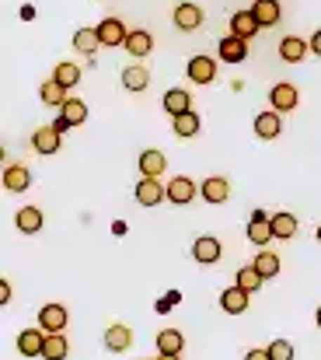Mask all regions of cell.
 Here are the masks:
<instances>
[{
  "instance_id": "cell-9",
  "label": "cell",
  "mask_w": 321,
  "mask_h": 360,
  "mask_svg": "<svg viewBox=\"0 0 321 360\" xmlns=\"http://www.w3.org/2000/svg\"><path fill=\"white\" fill-rule=\"evenodd\" d=\"M199 196H203L207 203L220 207V203H227V200H230V182H227L223 175H210V179H203V186H199Z\"/></svg>"
},
{
  "instance_id": "cell-21",
  "label": "cell",
  "mask_w": 321,
  "mask_h": 360,
  "mask_svg": "<svg viewBox=\"0 0 321 360\" xmlns=\"http://www.w3.org/2000/svg\"><path fill=\"white\" fill-rule=\"evenodd\" d=\"M164 112H168V116L192 112V95H189L185 88H168V91H164Z\"/></svg>"
},
{
  "instance_id": "cell-27",
  "label": "cell",
  "mask_w": 321,
  "mask_h": 360,
  "mask_svg": "<svg viewBox=\"0 0 321 360\" xmlns=\"http://www.w3.org/2000/svg\"><path fill=\"white\" fill-rule=\"evenodd\" d=\"M98 46H102L98 28H77V32H74V49H77L81 56H95Z\"/></svg>"
},
{
  "instance_id": "cell-42",
  "label": "cell",
  "mask_w": 321,
  "mask_h": 360,
  "mask_svg": "<svg viewBox=\"0 0 321 360\" xmlns=\"http://www.w3.org/2000/svg\"><path fill=\"white\" fill-rule=\"evenodd\" d=\"M157 311H161V315H164V311H171V301H168V297H161V301H157Z\"/></svg>"
},
{
  "instance_id": "cell-22",
  "label": "cell",
  "mask_w": 321,
  "mask_h": 360,
  "mask_svg": "<svg viewBox=\"0 0 321 360\" xmlns=\"http://www.w3.org/2000/svg\"><path fill=\"white\" fill-rule=\"evenodd\" d=\"M171 129H175V136H178V140H192V136H199V129H203L199 112H182V116H171Z\"/></svg>"
},
{
  "instance_id": "cell-14",
  "label": "cell",
  "mask_w": 321,
  "mask_h": 360,
  "mask_svg": "<svg viewBox=\"0 0 321 360\" xmlns=\"http://www.w3.org/2000/svg\"><path fill=\"white\" fill-rule=\"evenodd\" d=\"M168 200H171L175 207L192 203V200H196V182H192V179H185V175H175V179L168 182Z\"/></svg>"
},
{
  "instance_id": "cell-8",
  "label": "cell",
  "mask_w": 321,
  "mask_h": 360,
  "mask_svg": "<svg viewBox=\"0 0 321 360\" xmlns=\"http://www.w3.org/2000/svg\"><path fill=\"white\" fill-rule=\"evenodd\" d=\"M220 255H223V245H220V238H214V235H203V238L192 241V259H196V262L214 266V262H220Z\"/></svg>"
},
{
  "instance_id": "cell-16",
  "label": "cell",
  "mask_w": 321,
  "mask_h": 360,
  "mask_svg": "<svg viewBox=\"0 0 321 360\" xmlns=\"http://www.w3.org/2000/svg\"><path fill=\"white\" fill-rule=\"evenodd\" d=\"M46 329L39 326V329H25L21 336H18V350L25 354V357H42V347H46Z\"/></svg>"
},
{
  "instance_id": "cell-10",
  "label": "cell",
  "mask_w": 321,
  "mask_h": 360,
  "mask_svg": "<svg viewBox=\"0 0 321 360\" xmlns=\"http://www.w3.org/2000/svg\"><path fill=\"white\" fill-rule=\"evenodd\" d=\"M98 39H102V46H108V49H115V46H126V39H129V28H126L119 18H105V21L98 25Z\"/></svg>"
},
{
  "instance_id": "cell-19",
  "label": "cell",
  "mask_w": 321,
  "mask_h": 360,
  "mask_svg": "<svg viewBox=\"0 0 321 360\" xmlns=\"http://www.w3.org/2000/svg\"><path fill=\"white\" fill-rule=\"evenodd\" d=\"M244 56H248V42L227 32V35L220 39V60H223V63H241Z\"/></svg>"
},
{
  "instance_id": "cell-5",
  "label": "cell",
  "mask_w": 321,
  "mask_h": 360,
  "mask_svg": "<svg viewBox=\"0 0 321 360\" xmlns=\"http://www.w3.org/2000/svg\"><path fill=\"white\" fill-rule=\"evenodd\" d=\"M133 196H136L140 207H157L161 200H168V186H161L157 179H140Z\"/></svg>"
},
{
  "instance_id": "cell-15",
  "label": "cell",
  "mask_w": 321,
  "mask_h": 360,
  "mask_svg": "<svg viewBox=\"0 0 321 360\" xmlns=\"http://www.w3.org/2000/svg\"><path fill=\"white\" fill-rule=\"evenodd\" d=\"M14 224H18V231H21V235H39V231H42V224H46V217H42V210H39V207H21V210L14 214Z\"/></svg>"
},
{
  "instance_id": "cell-36",
  "label": "cell",
  "mask_w": 321,
  "mask_h": 360,
  "mask_svg": "<svg viewBox=\"0 0 321 360\" xmlns=\"http://www.w3.org/2000/svg\"><path fill=\"white\" fill-rule=\"evenodd\" d=\"M266 350L273 360H294V343H287V340H273Z\"/></svg>"
},
{
  "instance_id": "cell-46",
  "label": "cell",
  "mask_w": 321,
  "mask_h": 360,
  "mask_svg": "<svg viewBox=\"0 0 321 360\" xmlns=\"http://www.w3.org/2000/svg\"><path fill=\"white\" fill-rule=\"evenodd\" d=\"M143 360H147V357H143Z\"/></svg>"
},
{
  "instance_id": "cell-29",
  "label": "cell",
  "mask_w": 321,
  "mask_h": 360,
  "mask_svg": "<svg viewBox=\"0 0 321 360\" xmlns=\"http://www.w3.org/2000/svg\"><path fill=\"white\" fill-rule=\"evenodd\" d=\"M273 235L280 241H290L297 235V217L290 214V210H280V214H273Z\"/></svg>"
},
{
  "instance_id": "cell-41",
  "label": "cell",
  "mask_w": 321,
  "mask_h": 360,
  "mask_svg": "<svg viewBox=\"0 0 321 360\" xmlns=\"http://www.w3.org/2000/svg\"><path fill=\"white\" fill-rule=\"evenodd\" d=\"M53 126H56V129H60V133H67V129H70V122L63 120V116H56V122H53Z\"/></svg>"
},
{
  "instance_id": "cell-23",
  "label": "cell",
  "mask_w": 321,
  "mask_h": 360,
  "mask_svg": "<svg viewBox=\"0 0 321 360\" xmlns=\"http://www.w3.org/2000/svg\"><path fill=\"white\" fill-rule=\"evenodd\" d=\"M154 49V35L147 28H129V39H126V53L129 56H150Z\"/></svg>"
},
{
  "instance_id": "cell-35",
  "label": "cell",
  "mask_w": 321,
  "mask_h": 360,
  "mask_svg": "<svg viewBox=\"0 0 321 360\" xmlns=\"http://www.w3.org/2000/svg\"><path fill=\"white\" fill-rule=\"evenodd\" d=\"M53 81H60L63 88H77V84H81V67H77V63H56Z\"/></svg>"
},
{
  "instance_id": "cell-20",
  "label": "cell",
  "mask_w": 321,
  "mask_h": 360,
  "mask_svg": "<svg viewBox=\"0 0 321 360\" xmlns=\"http://www.w3.org/2000/svg\"><path fill=\"white\" fill-rule=\"evenodd\" d=\"M147 84H150V70H147L143 63H133V67L122 70V88H126V91L140 95V91H147Z\"/></svg>"
},
{
  "instance_id": "cell-31",
  "label": "cell",
  "mask_w": 321,
  "mask_h": 360,
  "mask_svg": "<svg viewBox=\"0 0 321 360\" xmlns=\"http://www.w3.org/2000/svg\"><path fill=\"white\" fill-rule=\"evenodd\" d=\"M182 347H185V336L178 329H161L157 333V350L161 354H182Z\"/></svg>"
},
{
  "instance_id": "cell-6",
  "label": "cell",
  "mask_w": 321,
  "mask_h": 360,
  "mask_svg": "<svg viewBox=\"0 0 321 360\" xmlns=\"http://www.w3.org/2000/svg\"><path fill=\"white\" fill-rule=\"evenodd\" d=\"M67 308L63 304H56V301H49V304H42L39 308V326L46 329V333H63L67 329Z\"/></svg>"
},
{
  "instance_id": "cell-25",
  "label": "cell",
  "mask_w": 321,
  "mask_h": 360,
  "mask_svg": "<svg viewBox=\"0 0 321 360\" xmlns=\"http://www.w3.org/2000/svg\"><path fill=\"white\" fill-rule=\"evenodd\" d=\"M248 297H251V294L241 290V287L234 283V287H227V290L220 294V308H223L227 315H241V311L248 308Z\"/></svg>"
},
{
  "instance_id": "cell-33",
  "label": "cell",
  "mask_w": 321,
  "mask_h": 360,
  "mask_svg": "<svg viewBox=\"0 0 321 360\" xmlns=\"http://www.w3.org/2000/svg\"><path fill=\"white\" fill-rule=\"evenodd\" d=\"M251 266H255V269H258V273H262L266 280H273V276H276V273L283 269V262H280V255H276V252H258Z\"/></svg>"
},
{
  "instance_id": "cell-45",
  "label": "cell",
  "mask_w": 321,
  "mask_h": 360,
  "mask_svg": "<svg viewBox=\"0 0 321 360\" xmlns=\"http://www.w3.org/2000/svg\"><path fill=\"white\" fill-rule=\"evenodd\" d=\"M315 238H318V245H321V224H318V235H315Z\"/></svg>"
},
{
  "instance_id": "cell-37",
  "label": "cell",
  "mask_w": 321,
  "mask_h": 360,
  "mask_svg": "<svg viewBox=\"0 0 321 360\" xmlns=\"http://www.w3.org/2000/svg\"><path fill=\"white\" fill-rule=\"evenodd\" d=\"M244 360H273V357H269V350H248Z\"/></svg>"
},
{
  "instance_id": "cell-4",
  "label": "cell",
  "mask_w": 321,
  "mask_h": 360,
  "mask_svg": "<svg viewBox=\"0 0 321 360\" xmlns=\"http://www.w3.org/2000/svg\"><path fill=\"white\" fill-rule=\"evenodd\" d=\"M60 143H63V133H60L56 126H39V129L32 133V147H35L42 158L56 154V150H60Z\"/></svg>"
},
{
  "instance_id": "cell-26",
  "label": "cell",
  "mask_w": 321,
  "mask_h": 360,
  "mask_svg": "<svg viewBox=\"0 0 321 360\" xmlns=\"http://www.w3.org/2000/svg\"><path fill=\"white\" fill-rule=\"evenodd\" d=\"M105 347L112 354H126L129 347H133V333H129V326H108L105 329Z\"/></svg>"
},
{
  "instance_id": "cell-12",
  "label": "cell",
  "mask_w": 321,
  "mask_h": 360,
  "mask_svg": "<svg viewBox=\"0 0 321 360\" xmlns=\"http://www.w3.org/2000/svg\"><path fill=\"white\" fill-rule=\"evenodd\" d=\"M4 189H7V193H28V189H32V168H25V165H7V168H4Z\"/></svg>"
},
{
  "instance_id": "cell-40",
  "label": "cell",
  "mask_w": 321,
  "mask_h": 360,
  "mask_svg": "<svg viewBox=\"0 0 321 360\" xmlns=\"http://www.w3.org/2000/svg\"><path fill=\"white\" fill-rule=\"evenodd\" d=\"M21 18H25V21H35V7L25 4V7H21Z\"/></svg>"
},
{
  "instance_id": "cell-7",
  "label": "cell",
  "mask_w": 321,
  "mask_h": 360,
  "mask_svg": "<svg viewBox=\"0 0 321 360\" xmlns=\"http://www.w3.org/2000/svg\"><path fill=\"white\" fill-rule=\"evenodd\" d=\"M185 74H189V81H192V84H214L216 60L214 56H192V60L185 63Z\"/></svg>"
},
{
  "instance_id": "cell-32",
  "label": "cell",
  "mask_w": 321,
  "mask_h": 360,
  "mask_svg": "<svg viewBox=\"0 0 321 360\" xmlns=\"http://www.w3.org/2000/svg\"><path fill=\"white\" fill-rule=\"evenodd\" d=\"M60 116L70 122V126H81V122H88V105H84L81 98H67V102L60 105Z\"/></svg>"
},
{
  "instance_id": "cell-24",
  "label": "cell",
  "mask_w": 321,
  "mask_h": 360,
  "mask_svg": "<svg viewBox=\"0 0 321 360\" xmlns=\"http://www.w3.org/2000/svg\"><path fill=\"white\" fill-rule=\"evenodd\" d=\"M308 53H311V46H308V39H301V35H287V39L280 42V56H283L287 63H301Z\"/></svg>"
},
{
  "instance_id": "cell-34",
  "label": "cell",
  "mask_w": 321,
  "mask_h": 360,
  "mask_svg": "<svg viewBox=\"0 0 321 360\" xmlns=\"http://www.w3.org/2000/svg\"><path fill=\"white\" fill-rule=\"evenodd\" d=\"M234 280H237V287H241V290H248V294H255V290H258V287L266 283V276H262V273H258L255 266H241Z\"/></svg>"
},
{
  "instance_id": "cell-30",
  "label": "cell",
  "mask_w": 321,
  "mask_h": 360,
  "mask_svg": "<svg viewBox=\"0 0 321 360\" xmlns=\"http://www.w3.org/2000/svg\"><path fill=\"white\" fill-rule=\"evenodd\" d=\"M70 347H67V336L63 333H49L46 336V347H42V360H67Z\"/></svg>"
},
{
  "instance_id": "cell-38",
  "label": "cell",
  "mask_w": 321,
  "mask_h": 360,
  "mask_svg": "<svg viewBox=\"0 0 321 360\" xmlns=\"http://www.w3.org/2000/svg\"><path fill=\"white\" fill-rule=\"evenodd\" d=\"M308 46H311V53H315V56H321V28L311 35V42H308Z\"/></svg>"
},
{
  "instance_id": "cell-43",
  "label": "cell",
  "mask_w": 321,
  "mask_h": 360,
  "mask_svg": "<svg viewBox=\"0 0 321 360\" xmlns=\"http://www.w3.org/2000/svg\"><path fill=\"white\" fill-rule=\"evenodd\" d=\"M157 360H182V354H161Z\"/></svg>"
},
{
  "instance_id": "cell-3",
  "label": "cell",
  "mask_w": 321,
  "mask_h": 360,
  "mask_svg": "<svg viewBox=\"0 0 321 360\" xmlns=\"http://www.w3.org/2000/svg\"><path fill=\"white\" fill-rule=\"evenodd\" d=\"M297 102H301V95H297V88H294L290 81L273 84V91H269V105H273L276 112H294Z\"/></svg>"
},
{
  "instance_id": "cell-13",
  "label": "cell",
  "mask_w": 321,
  "mask_h": 360,
  "mask_svg": "<svg viewBox=\"0 0 321 360\" xmlns=\"http://www.w3.org/2000/svg\"><path fill=\"white\" fill-rule=\"evenodd\" d=\"M136 165H140V175H143V179H161L164 168H168V158H164V150H154V147H150V150L140 154Z\"/></svg>"
},
{
  "instance_id": "cell-44",
  "label": "cell",
  "mask_w": 321,
  "mask_h": 360,
  "mask_svg": "<svg viewBox=\"0 0 321 360\" xmlns=\"http://www.w3.org/2000/svg\"><path fill=\"white\" fill-rule=\"evenodd\" d=\"M315 322H318V329H321V304H318V311H315Z\"/></svg>"
},
{
  "instance_id": "cell-1",
  "label": "cell",
  "mask_w": 321,
  "mask_h": 360,
  "mask_svg": "<svg viewBox=\"0 0 321 360\" xmlns=\"http://www.w3.org/2000/svg\"><path fill=\"white\" fill-rule=\"evenodd\" d=\"M171 21H175V28H182V32H196V28H203L207 14H203L199 4H192V0H178L175 11H171Z\"/></svg>"
},
{
  "instance_id": "cell-17",
  "label": "cell",
  "mask_w": 321,
  "mask_h": 360,
  "mask_svg": "<svg viewBox=\"0 0 321 360\" xmlns=\"http://www.w3.org/2000/svg\"><path fill=\"white\" fill-rule=\"evenodd\" d=\"M251 14H255V21H258L262 28H273V25H280L283 7H280V0H255V4H251Z\"/></svg>"
},
{
  "instance_id": "cell-28",
  "label": "cell",
  "mask_w": 321,
  "mask_h": 360,
  "mask_svg": "<svg viewBox=\"0 0 321 360\" xmlns=\"http://www.w3.org/2000/svg\"><path fill=\"white\" fill-rule=\"evenodd\" d=\"M67 91H70V88H63L60 81H53V77H49V81L39 88V98H42V105H53V109H60V105L70 98Z\"/></svg>"
},
{
  "instance_id": "cell-18",
  "label": "cell",
  "mask_w": 321,
  "mask_h": 360,
  "mask_svg": "<svg viewBox=\"0 0 321 360\" xmlns=\"http://www.w3.org/2000/svg\"><path fill=\"white\" fill-rule=\"evenodd\" d=\"M255 32H262V25L255 21V14L251 11H237L234 18H230V35H237V39H255Z\"/></svg>"
},
{
  "instance_id": "cell-11",
  "label": "cell",
  "mask_w": 321,
  "mask_h": 360,
  "mask_svg": "<svg viewBox=\"0 0 321 360\" xmlns=\"http://www.w3.org/2000/svg\"><path fill=\"white\" fill-rule=\"evenodd\" d=\"M283 133V112L269 109V112H258L255 116V136L258 140H276Z\"/></svg>"
},
{
  "instance_id": "cell-39",
  "label": "cell",
  "mask_w": 321,
  "mask_h": 360,
  "mask_svg": "<svg viewBox=\"0 0 321 360\" xmlns=\"http://www.w3.org/2000/svg\"><path fill=\"white\" fill-rule=\"evenodd\" d=\"M7 301H11V283L0 280V304H7Z\"/></svg>"
},
{
  "instance_id": "cell-2",
  "label": "cell",
  "mask_w": 321,
  "mask_h": 360,
  "mask_svg": "<svg viewBox=\"0 0 321 360\" xmlns=\"http://www.w3.org/2000/svg\"><path fill=\"white\" fill-rule=\"evenodd\" d=\"M273 238H276V235H273V217H269L266 210H255L251 221H248V241L258 245V248H266Z\"/></svg>"
}]
</instances>
